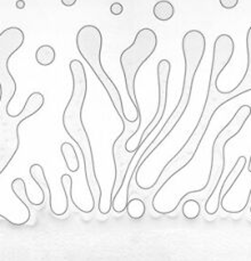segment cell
<instances>
[{
	"label": "cell",
	"instance_id": "cell-3",
	"mask_svg": "<svg viewBox=\"0 0 251 261\" xmlns=\"http://www.w3.org/2000/svg\"><path fill=\"white\" fill-rule=\"evenodd\" d=\"M70 72L73 81L72 94L65 106L62 121H63L64 130L68 137L76 143L80 152L83 153L84 177H86L90 196H93L94 200L100 201L102 188H100L96 176L95 159H94L89 136L84 128L83 116H81L87 96L86 70L79 60H72L70 62Z\"/></svg>",
	"mask_w": 251,
	"mask_h": 261
},
{
	"label": "cell",
	"instance_id": "cell-12",
	"mask_svg": "<svg viewBox=\"0 0 251 261\" xmlns=\"http://www.w3.org/2000/svg\"><path fill=\"white\" fill-rule=\"evenodd\" d=\"M61 153L65 161V165H67V170L70 172H73V174L74 172H78L80 168V162L73 145L70 144V143H63V144L61 145Z\"/></svg>",
	"mask_w": 251,
	"mask_h": 261
},
{
	"label": "cell",
	"instance_id": "cell-15",
	"mask_svg": "<svg viewBox=\"0 0 251 261\" xmlns=\"http://www.w3.org/2000/svg\"><path fill=\"white\" fill-rule=\"evenodd\" d=\"M126 211L128 212V216L133 220H139L145 216L146 213V205L144 201L141 198H132L128 201Z\"/></svg>",
	"mask_w": 251,
	"mask_h": 261
},
{
	"label": "cell",
	"instance_id": "cell-8",
	"mask_svg": "<svg viewBox=\"0 0 251 261\" xmlns=\"http://www.w3.org/2000/svg\"><path fill=\"white\" fill-rule=\"evenodd\" d=\"M122 126L123 130L120 135L117 137V139L114 140L112 145V156H113V162H114V182L112 186V192L111 195H113L122 187L123 182H125L127 171H128L130 161L133 159L134 153H129L126 149V143L128 138L134 133L138 131L141 128L142 123V117L137 119L135 122H128L126 120H122Z\"/></svg>",
	"mask_w": 251,
	"mask_h": 261
},
{
	"label": "cell",
	"instance_id": "cell-22",
	"mask_svg": "<svg viewBox=\"0 0 251 261\" xmlns=\"http://www.w3.org/2000/svg\"><path fill=\"white\" fill-rule=\"evenodd\" d=\"M248 171L251 174V155H250V159H249V163H248Z\"/></svg>",
	"mask_w": 251,
	"mask_h": 261
},
{
	"label": "cell",
	"instance_id": "cell-4",
	"mask_svg": "<svg viewBox=\"0 0 251 261\" xmlns=\"http://www.w3.org/2000/svg\"><path fill=\"white\" fill-rule=\"evenodd\" d=\"M182 49L183 56L185 62V72H184V82H183V89L181 94V98L178 100L177 106L175 107L174 112L170 114L167 121L162 126V128L156 132V135L153 138L151 145L148 151L145 152L142 161L139 162L137 167L136 175L141 171V169L144 165L153 152L161 145V143L170 135L172 130L176 128L178 122L181 121L182 116L186 112L188 104H190L192 89H193V83L195 76L200 66L202 60H203L205 53V37L201 31L191 30L185 33L182 41Z\"/></svg>",
	"mask_w": 251,
	"mask_h": 261
},
{
	"label": "cell",
	"instance_id": "cell-16",
	"mask_svg": "<svg viewBox=\"0 0 251 261\" xmlns=\"http://www.w3.org/2000/svg\"><path fill=\"white\" fill-rule=\"evenodd\" d=\"M183 216L187 220H194L200 217L201 213V204L200 202L194 198H185V202L182 207Z\"/></svg>",
	"mask_w": 251,
	"mask_h": 261
},
{
	"label": "cell",
	"instance_id": "cell-19",
	"mask_svg": "<svg viewBox=\"0 0 251 261\" xmlns=\"http://www.w3.org/2000/svg\"><path fill=\"white\" fill-rule=\"evenodd\" d=\"M62 4L64 6H67V7H71V6H73L77 2V0H61Z\"/></svg>",
	"mask_w": 251,
	"mask_h": 261
},
{
	"label": "cell",
	"instance_id": "cell-1",
	"mask_svg": "<svg viewBox=\"0 0 251 261\" xmlns=\"http://www.w3.org/2000/svg\"><path fill=\"white\" fill-rule=\"evenodd\" d=\"M234 54V40L231 35L220 34L218 35L214 44L213 53V64L210 70V79L208 84L207 97L205 103L202 110L200 119L195 126L191 136L183 145V147L177 152V154L172 156L167 164L165 165L161 172H160L158 179L150 186H146V189H154L160 191L170 179L186 168L194 156L197 155L200 147L201 142L203 140L205 133L208 131L211 120L214 119L215 114L220 107L231 100L240 97L241 95L247 94L251 91V27L247 33V71L244 73L242 80L235 88L230 91H221L217 88V80L220 73L227 66Z\"/></svg>",
	"mask_w": 251,
	"mask_h": 261
},
{
	"label": "cell",
	"instance_id": "cell-7",
	"mask_svg": "<svg viewBox=\"0 0 251 261\" xmlns=\"http://www.w3.org/2000/svg\"><path fill=\"white\" fill-rule=\"evenodd\" d=\"M158 46V37L152 29L143 28L137 32L132 46L126 48L120 55V65H121L123 78H125L126 89L128 93L129 102L139 110L135 90V81L138 71L143 64L152 56Z\"/></svg>",
	"mask_w": 251,
	"mask_h": 261
},
{
	"label": "cell",
	"instance_id": "cell-14",
	"mask_svg": "<svg viewBox=\"0 0 251 261\" xmlns=\"http://www.w3.org/2000/svg\"><path fill=\"white\" fill-rule=\"evenodd\" d=\"M56 58L55 49L50 45H42L35 51V61L41 66H48L54 63Z\"/></svg>",
	"mask_w": 251,
	"mask_h": 261
},
{
	"label": "cell",
	"instance_id": "cell-6",
	"mask_svg": "<svg viewBox=\"0 0 251 261\" xmlns=\"http://www.w3.org/2000/svg\"><path fill=\"white\" fill-rule=\"evenodd\" d=\"M76 44L79 54L86 61V63L89 65L91 71L97 77V79L102 83L104 89L109 95L111 103H112L116 112L118 113L119 119L121 121L126 120V109L121 95H120L118 88L114 84L112 79L107 76L102 65V62H100L103 35L100 33V29L96 28L95 25H84L78 31Z\"/></svg>",
	"mask_w": 251,
	"mask_h": 261
},
{
	"label": "cell",
	"instance_id": "cell-2",
	"mask_svg": "<svg viewBox=\"0 0 251 261\" xmlns=\"http://www.w3.org/2000/svg\"><path fill=\"white\" fill-rule=\"evenodd\" d=\"M25 35L21 29L11 27L0 32V175L11 164L19 148V126L42 109L44 95L34 91L28 97L21 112L12 115L8 106L14 98L17 84L9 71L11 57L24 44Z\"/></svg>",
	"mask_w": 251,
	"mask_h": 261
},
{
	"label": "cell",
	"instance_id": "cell-20",
	"mask_svg": "<svg viewBox=\"0 0 251 261\" xmlns=\"http://www.w3.org/2000/svg\"><path fill=\"white\" fill-rule=\"evenodd\" d=\"M16 7H17L18 9H24L25 7L24 0H17V2H16Z\"/></svg>",
	"mask_w": 251,
	"mask_h": 261
},
{
	"label": "cell",
	"instance_id": "cell-9",
	"mask_svg": "<svg viewBox=\"0 0 251 261\" xmlns=\"http://www.w3.org/2000/svg\"><path fill=\"white\" fill-rule=\"evenodd\" d=\"M171 64L168 60H161L158 64L156 68V74H158V87H159V104L158 110H156L155 115L152 119V121L146 126L144 131L142 132L139 137V144L145 140L148 137L155 131L158 128L160 122L162 121V117L165 115L166 107H167V99H168V84H169V76H170Z\"/></svg>",
	"mask_w": 251,
	"mask_h": 261
},
{
	"label": "cell",
	"instance_id": "cell-18",
	"mask_svg": "<svg viewBox=\"0 0 251 261\" xmlns=\"http://www.w3.org/2000/svg\"><path fill=\"white\" fill-rule=\"evenodd\" d=\"M110 12L112 15L118 16L123 12V6L120 4V2H113L110 7Z\"/></svg>",
	"mask_w": 251,
	"mask_h": 261
},
{
	"label": "cell",
	"instance_id": "cell-13",
	"mask_svg": "<svg viewBox=\"0 0 251 261\" xmlns=\"http://www.w3.org/2000/svg\"><path fill=\"white\" fill-rule=\"evenodd\" d=\"M175 14V7L168 0H160L153 7V15L159 21H169Z\"/></svg>",
	"mask_w": 251,
	"mask_h": 261
},
{
	"label": "cell",
	"instance_id": "cell-17",
	"mask_svg": "<svg viewBox=\"0 0 251 261\" xmlns=\"http://www.w3.org/2000/svg\"><path fill=\"white\" fill-rule=\"evenodd\" d=\"M219 4L225 9H233L239 4V0H219Z\"/></svg>",
	"mask_w": 251,
	"mask_h": 261
},
{
	"label": "cell",
	"instance_id": "cell-11",
	"mask_svg": "<svg viewBox=\"0 0 251 261\" xmlns=\"http://www.w3.org/2000/svg\"><path fill=\"white\" fill-rule=\"evenodd\" d=\"M29 172H30L31 178L33 179L35 181V184L39 186V188H40L41 191V198L39 200L40 202V204L42 205L45 203L46 201V192H47L48 195H50V210L51 212H55V207H54V197H53V193H51L50 184H48L47 178H46L45 176V171L44 168L41 167L40 164H38V163H35V164H32L30 169H29Z\"/></svg>",
	"mask_w": 251,
	"mask_h": 261
},
{
	"label": "cell",
	"instance_id": "cell-21",
	"mask_svg": "<svg viewBox=\"0 0 251 261\" xmlns=\"http://www.w3.org/2000/svg\"><path fill=\"white\" fill-rule=\"evenodd\" d=\"M250 196H251V189H250V192H249V194H248V196H247V201L246 202H244V205H243V210H244V209H246L247 208V205H248V203H249V201H250Z\"/></svg>",
	"mask_w": 251,
	"mask_h": 261
},
{
	"label": "cell",
	"instance_id": "cell-10",
	"mask_svg": "<svg viewBox=\"0 0 251 261\" xmlns=\"http://www.w3.org/2000/svg\"><path fill=\"white\" fill-rule=\"evenodd\" d=\"M246 165H247L246 156L243 155L239 156L236 163L234 164L232 170L230 171V174L227 175V177L225 178V180L218 182L216 187L214 188V191L211 192V194L208 196L207 201L204 202V210L207 212V214L214 216V214L217 213L218 210H219L221 196H223V198L227 196L228 192L232 189L234 184H235L237 180V178H239L241 174L243 172Z\"/></svg>",
	"mask_w": 251,
	"mask_h": 261
},
{
	"label": "cell",
	"instance_id": "cell-5",
	"mask_svg": "<svg viewBox=\"0 0 251 261\" xmlns=\"http://www.w3.org/2000/svg\"><path fill=\"white\" fill-rule=\"evenodd\" d=\"M251 115V107L249 105H242L234 114L231 121L220 130L219 133L216 136L214 140L213 149H211V164H210V174L208 180L205 182L204 187L197 191L187 192L181 197V200H185L186 197L194 198L200 202H205L214 188L216 187L218 182L221 180L223 177L226 159H225V147L227 143L234 137L239 135L241 130L246 125L247 120Z\"/></svg>",
	"mask_w": 251,
	"mask_h": 261
}]
</instances>
